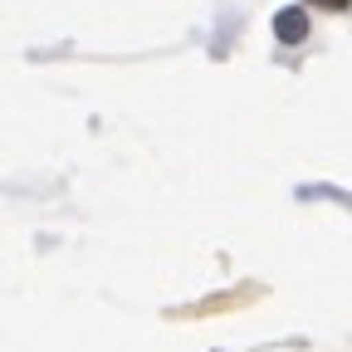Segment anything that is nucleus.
Listing matches in <instances>:
<instances>
[{"label": "nucleus", "mask_w": 352, "mask_h": 352, "mask_svg": "<svg viewBox=\"0 0 352 352\" xmlns=\"http://www.w3.org/2000/svg\"><path fill=\"white\" fill-rule=\"evenodd\" d=\"M323 6H347V0H323Z\"/></svg>", "instance_id": "2"}, {"label": "nucleus", "mask_w": 352, "mask_h": 352, "mask_svg": "<svg viewBox=\"0 0 352 352\" xmlns=\"http://www.w3.org/2000/svg\"><path fill=\"white\" fill-rule=\"evenodd\" d=\"M274 30H279L284 44H298V39L308 34V20H303V10H284V15L274 20Z\"/></svg>", "instance_id": "1"}]
</instances>
